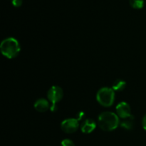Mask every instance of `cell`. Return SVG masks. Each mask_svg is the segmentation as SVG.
I'll return each mask as SVG.
<instances>
[{
  "label": "cell",
  "mask_w": 146,
  "mask_h": 146,
  "mask_svg": "<svg viewBox=\"0 0 146 146\" xmlns=\"http://www.w3.org/2000/svg\"><path fill=\"white\" fill-rule=\"evenodd\" d=\"M120 124L119 117L113 112H103L98 115V125L104 131H112L118 128Z\"/></svg>",
  "instance_id": "1"
},
{
  "label": "cell",
  "mask_w": 146,
  "mask_h": 146,
  "mask_svg": "<svg viewBox=\"0 0 146 146\" xmlns=\"http://www.w3.org/2000/svg\"><path fill=\"white\" fill-rule=\"evenodd\" d=\"M1 53L8 58H14L19 55L20 52V44L16 38L9 37L3 40L0 45Z\"/></svg>",
  "instance_id": "2"
},
{
  "label": "cell",
  "mask_w": 146,
  "mask_h": 146,
  "mask_svg": "<svg viewBox=\"0 0 146 146\" xmlns=\"http://www.w3.org/2000/svg\"><path fill=\"white\" fill-rule=\"evenodd\" d=\"M96 100L103 106H111L115 101V91L112 88L104 87L101 88L96 94Z\"/></svg>",
  "instance_id": "3"
},
{
  "label": "cell",
  "mask_w": 146,
  "mask_h": 146,
  "mask_svg": "<svg viewBox=\"0 0 146 146\" xmlns=\"http://www.w3.org/2000/svg\"><path fill=\"white\" fill-rule=\"evenodd\" d=\"M64 96V92L61 87L54 86L51 87L47 93V97L52 105H56L57 103L59 102Z\"/></svg>",
  "instance_id": "4"
},
{
  "label": "cell",
  "mask_w": 146,
  "mask_h": 146,
  "mask_svg": "<svg viewBox=\"0 0 146 146\" xmlns=\"http://www.w3.org/2000/svg\"><path fill=\"white\" fill-rule=\"evenodd\" d=\"M79 128V123L76 118H68L61 123V128L66 133H73Z\"/></svg>",
  "instance_id": "5"
},
{
  "label": "cell",
  "mask_w": 146,
  "mask_h": 146,
  "mask_svg": "<svg viewBox=\"0 0 146 146\" xmlns=\"http://www.w3.org/2000/svg\"><path fill=\"white\" fill-rule=\"evenodd\" d=\"M117 115L121 118H125L131 115V110L130 105L125 101H122L116 106Z\"/></svg>",
  "instance_id": "6"
},
{
  "label": "cell",
  "mask_w": 146,
  "mask_h": 146,
  "mask_svg": "<svg viewBox=\"0 0 146 146\" xmlns=\"http://www.w3.org/2000/svg\"><path fill=\"white\" fill-rule=\"evenodd\" d=\"M96 127V123L94 120L88 118L83 122L81 126V130L84 133L88 134L92 133Z\"/></svg>",
  "instance_id": "7"
},
{
  "label": "cell",
  "mask_w": 146,
  "mask_h": 146,
  "mask_svg": "<svg viewBox=\"0 0 146 146\" xmlns=\"http://www.w3.org/2000/svg\"><path fill=\"white\" fill-rule=\"evenodd\" d=\"M34 108L38 112L44 113L46 112V111H48L50 108L49 103L47 100L44 99V98H40L38 99L35 102L34 105Z\"/></svg>",
  "instance_id": "8"
},
{
  "label": "cell",
  "mask_w": 146,
  "mask_h": 146,
  "mask_svg": "<svg viewBox=\"0 0 146 146\" xmlns=\"http://www.w3.org/2000/svg\"><path fill=\"white\" fill-rule=\"evenodd\" d=\"M134 121H135L134 116L133 115H131L127 118H123L121 122L120 123V125L122 128H125V129L131 130L133 129L134 126Z\"/></svg>",
  "instance_id": "9"
},
{
  "label": "cell",
  "mask_w": 146,
  "mask_h": 146,
  "mask_svg": "<svg viewBox=\"0 0 146 146\" xmlns=\"http://www.w3.org/2000/svg\"><path fill=\"white\" fill-rule=\"evenodd\" d=\"M126 86V83L122 79H117L114 81L112 88L114 91H122Z\"/></svg>",
  "instance_id": "10"
},
{
  "label": "cell",
  "mask_w": 146,
  "mask_h": 146,
  "mask_svg": "<svg viewBox=\"0 0 146 146\" xmlns=\"http://www.w3.org/2000/svg\"><path fill=\"white\" fill-rule=\"evenodd\" d=\"M129 4L135 9H142L144 6V0H129Z\"/></svg>",
  "instance_id": "11"
},
{
  "label": "cell",
  "mask_w": 146,
  "mask_h": 146,
  "mask_svg": "<svg viewBox=\"0 0 146 146\" xmlns=\"http://www.w3.org/2000/svg\"><path fill=\"white\" fill-rule=\"evenodd\" d=\"M61 146H75V144L71 140L64 139L61 141Z\"/></svg>",
  "instance_id": "12"
},
{
  "label": "cell",
  "mask_w": 146,
  "mask_h": 146,
  "mask_svg": "<svg viewBox=\"0 0 146 146\" xmlns=\"http://www.w3.org/2000/svg\"><path fill=\"white\" fill-rule=\"evenodd\" d=\"M23 0H12V4L15 7H19L22 5Z\"/></svg>",
  "instance_id": "13"
},
{
  "label": "cell",
  "mask_w": 146,
  "mask_h": 146,
  "mask_svg": "<svg viewBox=\"0 0 146 146\" xmlns=\"http://www.w3.org/2000/svg\"><path fill=\"white\" fill-rule=\"evenodd\" d=\"M84 117H85V114H84V112H79L78 113V115H77L76 119L78 120V121H81V120L84 119Z\"/></svg>",
  "instance_id": "14"
},
{
  "label": "cell",
  "mask_w": 146,
  "mask_h": 146,
  "mask_svg": "<svg viewBox=\"0 0 146 146\" xmlns=\"http://www.w3.org/2000/svg\"><path fill=\"white\" fill-rule=\"evenodd\" d=\"M142 125H143V129L145 130V131H146V113L144 115L143 118Z\"/></svg>",
  "instance_id": "15"
},
{
  "label": "cell",
  "mask_w": 146,
  "mask_h": 146,
  "mask_svg": "<svg viewBox=\"0 0 146 146\" xmlns=\"http://www.w3.org/2000/svg\"><path fill=\"white\" fill-rule=\"evenodd\" d=\"M50 110L51 112H56L58 110V108H57L56 105H51V106L50 107Z\"/></svg>",
  "instance_id": "16"
}]
</instances>
